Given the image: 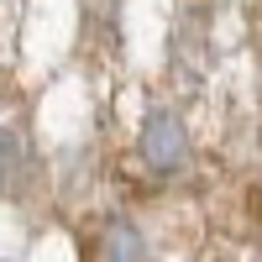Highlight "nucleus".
Instances as JSON below:
<instances>
[{"mask_svg": "<svg viewBox=\"0 0 262 262\" xmlns=\"http://www.w3.org/2000/svg\"><path fill=\"white\" fill-rule=\"evenodd\" d=\"M184 158H189L184 121L173 111H163V105H152L142 116V163L152 173H173V168H184Z\"/></svg>", "mask_w": 262, "mask_h": 262, "instance_id": "f257e3e1", "label": "nucleus"}, {"mask_svg": "<svg viewBox=\"0 0 262 262\" xmlns=\"http://www.w3.org/2000/svg\"><path fill=\"white\" fill-rule=\"evenodd\" d=\"M32 173V147L21 126H0V194H21Z\"/></svg>", "mask_w": 262, "mask_h": 262, "instance_id": "f03ea898", "label": "nucleus"}, {"mask_svg": "<svg viewBox=\"0 0 262 262\" xmlns=\"http://www.w3.org/2000/svg\"><path fill=\"white\" fill-rule=\"evenodd\" d=\"M100 262H142V236L131 221H111L100 236Z\"/></svg>", "mask_w": 262, "mask_h": 262, "instance_id": "7ed1b4c3", "label": "nucleus"}, {"mask_svg": "<svg viewBox=\"0 0 262 262\" xmlns=\"http://www.w3.org/2000/svg\"><path fill=\"white\" fill-rule=\"evenodd\" d=\"M0 262H11V257H0Z\"/></svg>", "mask_w": 262, "mask_h": 262, "instance_id": "20e7f679", "label": "nucleus"}]
</instances>
